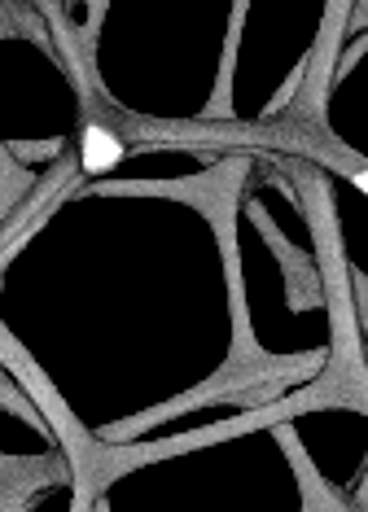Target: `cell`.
<instances>
[{"mask_svg":"<svg viewBox=\"0 0 368 512\" xmlns=\"http://www.w3.org/2000/svg\"><path fill=\"white\" fill-rule=\"evenodd\" d=\"M88 162H92V167L119 162V141H114V136H106L101 127H88Z\"/></svg>","mask_w":368,"mask_h":512,"instance_id":"1","label":"cell"}]
</instances>
